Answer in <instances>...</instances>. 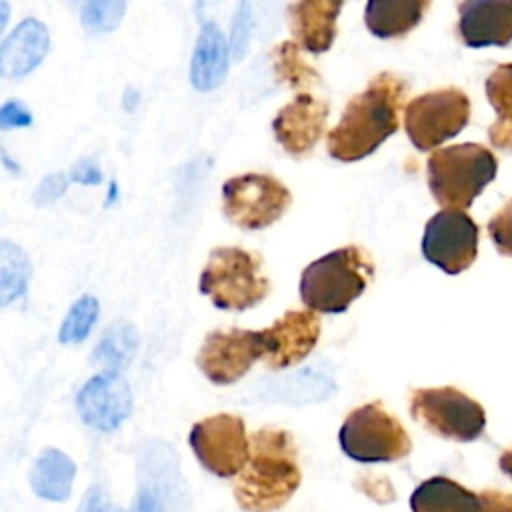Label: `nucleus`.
Masks as SVG:
<instances>
[{"label":"nucleus","instance_id":"34","mask_svg":"<svg viewBox=\"0 0 512 512\" xmlns=\"http://www.w3.org/2000/svg\"><path fill=\"white\" fill-rule=\"evenodd\" d=\"M68 178L72 182H78V184H84V186H96V184L102 182V172H100L98 164L92 158H80L70 168Z\"/></svg>","mask_w":512,"mask_h":512},{"label":"nucleus","instance_id":"41","mask_svg":"<svg viewBox=\"0 0 512 512\" xmlns=\"http://www.w3.org/2000/svg\"><path fill=\"white\" fill-rule=\"evenodd\" d=\"M0 156H2V164H4L8 170H12V172H18V170H20V166H18V164H14V162H12V158L4 154V150H0Z\"/></svg>","mask_w":512,"mask_h":512},{"label":"nucleus","instance_id":"36","mask_svg":"<svg viewBox=\"0 0 512 512\" xmlns=\"http://www.w3.org/2000/svg\"><path fill=\"white\" fill-rule=\"evenodd\" d=\"M80 512H104V500H102V492L98 486H92L86 496L84 502L80 506Z\"/></svg>","mask_w":512,"mask_h":512},{"label":"nucleus","instance_id":"39","mask_svg":"<svg viewBox=\"0 0 512 512\" xmlns=\"http://www.w3.org/2000/svg\"><path fill=\"white\" fill-rule=\"evenodd\" d=\"M8 16H10V6L6 2H0V32L8 22Z\"/></svg>","mask_w":512,"mask_h":512},{"label":"nucleus","instance_id":"11","mask_svg":"<svg viewBox=\"0 0 512 512\" xmlns=\"http://www.w3.org/2000/svg\"><path fill=\"white\" fill-rule=\"evenodd\" d=\"M478 224L464 210H440L424 228L422 254L446 274H460L478 256Z\"/></svg>","mask_w":512,"mask_h":512},{"label":"nucleus","instance_id":"4","mask_svg":"<svg viewBox=\"0 0 512 512\" xmlns=\"http://www.w3.org/2000/svg\"><path fill=\"white\" fill-rule=\"evenodd\" d=\"M496 156L476 142L438 148L426 162L428 188L444 210H464L496 178Z\"/></svg>","mask_w":512,"mask_h":512},{"label":"nucleus","instance_id":"3","mask_svg":"<svg viewBox=\"0 0 512 512\" xmlns=\"http://www.w3.org/2000/svg\"><path fill=\"white\" fill-rule=\"evenodd\" d=\"M374 262L360 246H344L310 262L300 276V298L312 312L340 314L364 294Z\"/></svg>","mask_w":512,"mask_h":512},{"label":"nucleus","instance_id":"32","mask_svg":"<svg viewBox=\"0 0 512 512\" xmlns=\"http://www.w3.org/2000/svg\"><path fill=\"white\" fill-rule=\"evenodd\" d=\"M30 108L20 100H8L0 104V130H14L26 128L32 124Z\"/></svg>","mask_w":512,"mask_h":512},{"label":"nucleus","instance_id":"24","mask_svg":"<svg viewBox=\"0 0 512 512\" xmlns=\"http://www.w3.org/2000/svg\"><path fill=\"white\" fill-rule=\"evenodd\" d=\"M138 348V330L128 320H116L106 328L92 352V360L106 368V372L124 370Z\"/></svg>","mask_w":512,"mask_h":512},{"label":"nucleus","instance_id":"23","mask_svg":"<svg viewBox=\"0 0 512 512\" xmlns=\"http://www.w3.org/2000/svg\"><path fill=\"white\" fill-rule=\"evenodd\" d=\"M486 96L496 112V122L488 128L492 146L512 150V62L496 66L486 78Z\"/></svg>","mask_w":512,"mask_h":512},{"label":"nucleus","instance_id":"15","mask_svg":"<svg viewBox=\"0 0 512 512\" xmlns=\"http://www.w3.org/2000/svg\"><path fill=\"white\" fill-rule=\"evenodd\" d=\"M326 118L328 102L302 92L278 110L272 120V132L290 156H304L320 140Z\"/></svg>","mask_w":512,"mask_h":512},{"label":"nucleus","instance_id":"28","mask_svg":"<svg viewBox=\"0 0 512 512\" xmlns=\"http://www.w3.org/2000/svg\"><path fill=\"white\" fill-rule=\"evenodd\" d=\"M126 12V2L122 0H90L82 4L80 22L92 34L112 32Z\"/></svg>","mask_w":512,"mask_h":512},{"label":"nucleus","instance_id":"40","mask_svg":"<svg viewBox=\"0 0 512 512\" xmlns=\"http://www.w3.org/2000/svg\"><path fill=\"white\" fill-rule=\"evenodd\" d=\"M118 198V184L116 182H110L108 186V196H106V204H114Z\"/></svg>","mask_w":512,"mask_h":512},{"label":"nucleus","instance_id":"17","mask_svg":"<svg viewBox=\"0 0 512 512\" xmlns=\"http://www.w3.org/2000/svg\"><path fill=\"white\" fill-rule=\"evenodd\" d=\"M50 48L44 22L24 18L0 44V78L18 80L40 66Z\"/></svg>","mask_w":512,"mask_h":512},{"label":"nucleus","instance_id":"31","mask_svg":"<svg viewBox=\"0 0 512 512\" xmlns=\"http://www.w3.org/2000/svg\"><path fill=\"white\" fill-rule=\"evenodd\" d=\"M66 186H68V178L62 172L46 174L42 178V182L36 186L32 200H34L36 206H48V204L56 202L64 194Z\"/></svg>","mask_w":512,"mask_h":512},{"label":"nucleus","instance_id":"20","mask_svg":"<svg viewBox=\"0 0 512 512\" xmlns=\"http://www.w3.org/2000/svg\"><path fill=\"white\" fill-rule=\"evenodd\" d=\"M74 476L76 464L68 454L58 448H44L30 468V486L44 500L64 502L70 498Z\"/></svg>","mask_w":512,"mask_h":512},{"label":"nucleus","instance_id":"14","mask_svg":"<svg viewBox=\"0 0 512 512\" xmlns=\"http://www.w3.org/2000/svg\"><path fill=\"white\" fill-rule=\"evenodd\" d=\"M262 360L274 368H288L302 362L320 338V320L312 310H288L270 328L262 330Z\"/></svg>","mask_w":512,"mask_h":512},{"label":"nucleus","instance_id":"12","mask_svg":"<svg viewBox=\"0 0 512 512\" xmlns=\"http://www.w3.org/2000/svg\"><path fill=\"white\" fill-rule=\"evenodd\" d=\"M262 356V330H214L204 338L196 356V366L212 384L230 386Z\"/></svg>","mask_w":512,"mask_h":512},{"label":"nucleus","instance_id":"8","mask_svg":"<svg viewBox=\"0 0 512 512\" xmlns=\"http://www.w3.org/2000/svg\"><path fill=\"white\" fill-rule=\"evenodd\" d=\"M290 202V190L270 174L246 172L222 184L224 214L244 230L268 228L284 216Z\"/></svg>","mask_w":512,"mask_h":512},{"label":"nucleus","instance_id":"21","mask_svg":"<svg viewBox=\"0 0 512 512\" xmlns=\"http://www.w3.org/2000/svg\"><path fill=\"white\" fill-rule=\"evenodd\" d=\"M478 494L452 478L432 476L416 486L410 496L412 512H472Z\"/></svg>","mask_w":512,"mask_h":512},{"label":"nucleus","instance_id":"29","mask_svg":"<svg viewBox=\"0 0 512 512\" xmlns=\"http://www.w3.org/2000/svg\"><path fill=\"white\" fill-rule=\"evenodd\" d=\"M232 34H230V52L234 60H242L248 52L250 44V30H252V8L248 2H240L232 20Z\"/></svg>","mask_w":512,"mask_h":512},{"label":"nucleus","instance_id":"22","mask_svg":"<svg viewBox=\"0 0 512 512\" xmlns=\"http://www.w3.org/2000/svg\"><path fill=\"white\" fill-rule=\"evenodd\" d=\"M430 2H382L372 0L364 8V24L376 38L406 36L420 24Z\"/></svg>","mask_w":512,"mask_h":512},{"label":"nucleus","instance_id":"9","mask_svg":"<svg viewBox=\"0 0 512 512\" xmlns=\"http://www.w3.org/2000/svg\"><path fill=\"white\" fill-rule=\"evenodd\" d=\"M470 120V100L458 88H440L416 96L404 108V128L420 152L454 138Z\"/></svg>","mask_w":512,"mask_h":512},{"label":"nucleus","instance_id":"26","mask_svg":"<svg viewBox=\"0 0 512 512\" xmlns=\"http://www.w3.org/2000/svg\"><path fill=\"white\" fill-rule=\"evenodd\" d=\"M272 68L278 80L286 82L292 88H302L318 80V74L312 66H308L300 54V46L296 42H280L274 46L272 54Z\"/></svg>","mask_w":512,"mask_h":512},{"label":"nucleus","instance_id":"37","mask_svg":"<svg viewBox=\"0 0 512 512\" xmlns=\"http://www.w3.org/2000/svg\"><path fill=\"white\" fill-rule=\"evenodd\" d=\"M138 102H140V92L134 90V88H126V92H124V96H122V106H124V110H126V112L136 110Z\"/></svg>","mask_w":512,"mask_h":512},{"label":"nucleus","instance_id":"1","mask_svg":"<svg viewBox=\"0 0 512 512\" xmlns=\"http://www.w3.org/2000/svg\"><path fill=\"white\" fill-rule=\"evenodd\" d=\"M408 96V84L392 74L380 72L342 112L340 122L328 132V154L338 162H358L372 154L400 128V112Z\"/></svg>","mask_w":512,"mask_h":512},{"label":"nucleus","instance_id":"6","mask_svg":"<svg viewBox=\"0 0 512 512\" xmlns=\"http://www.w3.org/2000/svg\"><path fill=\"white\" fill-rule=\"evenodd\" d=\"M342 452L356 462H394L410 454L406 428L380 402L352 410L338 432Z\"/></svg>","mask_w":512,"mask_h":512},{"label":"nucleus","instance_id":"35","mask_svg":"<svg viewBox=\"0 0 512 512\" xmlns=\"http://www.w3.org/2000/svg\"><path fill=\"white\" fill-rule=\"evenodd\" d=\"M130 512H162V502H160L156 492H152L148 488H142L138 492Z\"/></svg>","mask_w":512,"mask_h":512},{"label":"nucleus","instance_id":"16","mask_svg":"<svg viewBox=\"0 0 512 512\" xmlns=\"http://www.w3.org/2000/svg\"><path fill=\"white\" fill-rule=\"evenodd\" d=\"M458 36L470 48L512 42V0H466L458 4Z\"/></svg>","mask_w":512,"mask_h":512},{"label":"nucleus","instance_id":"5","mask_svg":"<svg viewBox=\"0 0 512 512\" xmlns=\"http://www.w3.org/2000/svg\"><path fill=\"white\" fill-rule=\"evenodd\" d=\"M258 254L238 246L214 248L200 272L198 290L220 310H248L270 292Z\"/></svg>","mask_w":512,"mask_h":512},{"label":"nucleus","instance_id":"10","mask_svg":"<svg viewBox=\"0 0 512 512\" xmlns=\"http://www.w3.org/2000/svg\"><path fill=\"white\" fill-rule=\"evenodd\" d=\"M188 442L198 462L218 478L238 476L248 462L250 440L244 420L236 414H214L198 420Z\"/></svg>","mask_w":512,"mask_h":512},{"label":"nucleus","instance_id":"25","mask_svg":"<svg viewBox=\"0 0 512 512\" xmlns=\"http://www.w3.org/2000/svg\"><path fill=\"white\" fill-rule=\"evenodd\" d=\"M32 278L28 254L12 240H0V308L26 294Z\"/></svg>","mask_w":512,"mask_h":512},{"label":"nucleus","instance_id":"38","mask_svg":"<svg viewBox=\"0 0 512 512\" xmlns=\"http://www.w3.org/2000/svg\"><path fill=\"white\" fill-rule=\"evenodd\" d=\"M498 466H500V470H502L506 476L512 478V448H508V450H504V452L500 454Z\"/></svg>","mask_w":512,"mask_h":512},{"label":"nucleus","instance_id":"7","mask_svg":"<svg viewBox=\"0 0 512 512\" xmlns=\"http://www.w3.org/2000/svg\"><path fill=\"white\" fill-rule=\"evenodd\" d=\"M410 414L432 434L456 442H472L486 428L484 408L452 386L412 390Z\"/></svg>","mask_w":512,"mask_h":512},{"label":"nucleus","instance_id":"13","mask_svg":"<svg viewBox=\"0 0 512 512\" xmlns=\"http://www.w3.org/2000/svg\"><path fill=\"white\" fill-rule=\"evenodd\" d=\"M76 410L90 428L112 432L132 414L130 386L120 372L94 374L78 390Z\"/></svg>","mask_w":512,"mask_h":512},{"label":"nucleus","instance_id":"30","mask_svg":"<svg viewBox=\"0 0 512 512\" xmlns=\"http://www.w3.org/2000/svg\"><path fill=\"white\" fill-rule=\"evenodd\" d=\"M488 234L502 256H512V200L488 220Z\"/></svg>","mask_w":512,"mask_h":512},{"label":"nucleus","instance_id":"19","mask_svg":"<svg viewBox=\"0 0 512 512\" xmlns=\"http://www.w3.org/2000/svg\"><path fill=\"white\" fill-rule=\"evenodd\" d=\"M228 72V46L216 22H204L190 60V82L198 92H210L222 84Z\"/></svg>","mask_w":512,"mask_h":512},{"label":"nucleus","instance_id":"2","mask_svg":"<svg viewBox=\"0 0 512 512\" xmlns=\"http://www.w3.org/2000/svg\"><path fill=\"white\" fill-rule=\"evenodd\" d=\"M302 480L298 448L288 430L260 428L250 436V454L232 492L244 512H274L294 496Z\"/></svg>","mask_w":512,"mask_h":512},{"label":"nucleus","instance_id":"27","mask_svg":"<svg viewBox=\"0 0 512 512\" xmlns=\"http://www.w3.org/2000/svg\"><path fill=\"white\" fill-rule=\"evenodd\" d=\"M100 314V304L92 294L80 296L68 310L58 330V340L62 344L82 342L94 328Z\"/></svg>","mask_w":512,"mask_h":512},{"label":"nucleus","instance_id":"33","mask_svg":"<svg viewBox=\"0 0 512 512\" xmlns=\"http://www.w3.org/2000/svg\"><path fill=\"white\" fill-rule=\"evenodd\" d=\"M472 512H512V494L502 490H484Z\"/></svg>","mask_w":512,"mask_h":512},{"label":"nucleus","instance_id":"18","mask_svg":"<svg viewBox=\"0 0 512 512\" xmlns=\"http://www.w3.org/2000/svg\"><path fill=\"white\" fill-rule=\"evenodd\" d=\"M342 2L334 0H300L288 6V20L296 44L310 54L330 50L336 38V20Z\"/></svg>","mask_w":512,"mask_h":512}]
</instances>
